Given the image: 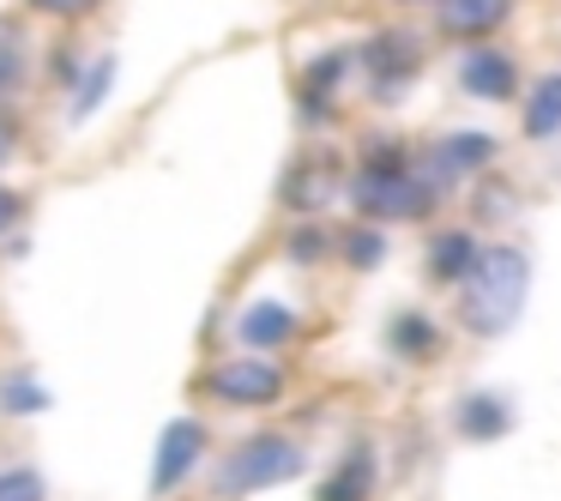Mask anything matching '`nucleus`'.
Instances as JSON below:
<instances>
[{
    "instance_id": "obj_1",
    "label": "nucleus",
    "mask_w": 561,
    "mask_h": 501,
    "mask_svg": "<svg viewBox=\"0 0 561 501\" xmlns=\"http://www.w3.org/2000/svg\"><path fill=\"white\" fill-rule=\"evenodd\" d=\"M459 291H465V303H459L465 327H471L477 339H495V332H507L513 320H519L525 296H531V260L513 242H489Z\"/></svg>"
},
{
    "instance_id": "obj_2",
    "label": "nucleus",
    "mask_w": 561,
    "mask_h": 501,
    "mask_svg": "<svg viewBox=\"0 0 561 501\" xmlns=\"http://www.w3.org/2000/svg\"><path fill=\"white\" fill-rule=\"evenodd\" d=\"M302 471V447L290 435H248L230 447L218 471V489L224 496H260V489H278Z\"/></svg>"
},
{
    "instance_id": "obj_3",
    "label": "nucleus",
    "mask_w": 561,
    "mask_h": 501,
    "mask_svg": "<svg viewBox=\"0 0 561 501\" xmlns=\"http://www.w3.org/2000/svg\"><path fill=\"white\" fill-rule=\"evenodd\" d=\"M351 200L368 212V218H423L440 194L411 170H363L351 182Z\"/></svg>"
},
{
    "instance_id": "obj_4",
    "label": "nucleus",
    "mask_w": 561,
    "mask_h": 501,
    "mask_svg": "<svg viewBox=\"0 0 561 501\" xmlns=\"http://www.w3.org/2000/svg\"><path fill=\"white\" fill-rule=\"evenodd\" d=\"M206 392L224 405H278L284 399V368L272 356H230V363L206 368Z\"/></svg>"
},
{
    "instance_id": "obj_5",
    "label": "nucleus",
    "mask_w": 561,
    "mask_h": 501,
    "mask_svg": "<svg viewBox=\"0 0 561 501\" xmlns=\"http://www.w3.org/2000/svg\"><path fill=\"white\" fill-rule=\"evenodd\" d=\"M199 453H206V423L199 417H175V423H163L158 435V459H151V496H175V489L194 477Z\"/></svg>"
},
{
    "instance_id": "obj_6",
    "label": "nucleus",
    "mask_w": 561,
    "mask_h": 501,
    "mask_svg": "<svg viewBox=\"0 0 561 501\" xmlns=\"http://www.w3.org/2000/svg\"><path fill=\"white\" fill-rule=\"evenodd\" d=\"M495 158V139L477 134V127H453V134H440L435 146H428V163H423V182L435 187V194H447L459 175H483V163Z\"/></svg>"
},
{
    "instance_id": "obj_7",
    "label": "nucleus",
    "mask_w": 561,
    "mask_h": 501,
    "mask_svg": "<svg viewBox=\"0 0 561 501\" xmlns=\"http://www.w3.org/2000/svg\"><path fill=\"white\" fill-rule=\"evenodd\" d=\"M459 86L483 103H507L513 91H519V67H513V55L495 49V43H471L465 61H459Z\"/></svg>"
},
{
    "instance_id": "obj_8",
    "label": "nucleus",
    "mask_w": 561,
    "mask_h": 501,
    "mask_svg": "<svg viewBox=\"0 0 561 501\" xmlns=\"http://www.w3.org/2000/svg\"><path fill=\"white\" fill-rule=\"evenodd\" d=\"M368 73H375V91L387 98V91H399L404 79L423 67V43L411 37V31H375V43L363 49Z\"/></svg>"
},
{
    "instance_id": "obj_9",
    "label": "nucleus",
    "mask_w": 561,
    "mask_h": 501,
    "mask_svg": "<svg viewBox=\"0 0 561 501\" xmlns=\"http://www.w3.org/2000/svg\"><path fill=\"white\" fill-rule=\"evenodd\" d=\"M296 332H302V315H296L290 303H272V296H260V303H248L242 315H236V339H242L248 351H278Z\"/></svg>"
},
{
    "instance_id": "obj_10",
    "label": "nucleus",
    "mask_w": 561,
    "mask_h": 501,
    "mask_svg": "<svg viewBox=\"0 0 561 501\" xmlns=\"http://www.w3.org/2000/svg\"><path fill=\"white\" fill-rule=\"evenodd\" d=\"M513 13V0H435V19L447 37H471L483 43L489 31H501Z\"/></svg>"
},
{
    "instance_id": "obj_11",
    "label": "nucleus",
    "mask_w": 561,
    "mask_h": 501,
    "mask_svg": "<svg viewBox=\"0 0 561 501\" xmlns=\"http://www.w3.org/2000/svg\"><path fill=\"white\" fill-rule=\"evenodd\" d=\"M477 254H483V242H477L471 230H435L428 236V278L435 284H465L477 266Z\"/></svg>"
},
{
    "instance_id": "obj_12",
    "label": "nucleus",
    "mask_w": 561,
    "mask_h": 501,
    "mask_svg": "<svg viewBox=\"0 0 561 501\" xmlns=\"http://www.w3.org/2000/svg\"><path fill=\"white\" fill-rule=\"evenodd\" d=\"M513 429V405L501 392H471L459 405V435L465 441H501Z\"/></svg>"
},
{
    "instance_id": "obj_13",
    "label": "nucleus",
    "mask_w": 561,
    "mask_h": 501,
    "mask_svg": "<svg viewBox=\"0 0 561 501\" xmlns=\"http://www.w3.org/2000/svg\"><path fill=\"white\" fill-rule=\"evenodd\" d=\"M561 134V73L531 79V98H525V139H556Z\"/></svg>"
},
{
    "instance_id": "obj_14",
    "label": "nucleus",
    "mask_w": 561,
    "mask_h": 501,
    "mask_svg": "<svg viewBox=\"0 0 561 501\" xmlns=\"http://www.w3.org/2000/svg\"><path fill=\"white\" fill-rule=\"evenodd\" d=\"M368 496H375V453L356 447L351 459L320 483V501H368Z\"/></svg>"
},
{
    "instance_id": "obj_15",
    "label": "nucleus",
    "mask_w": 561,
    "mask_h": 501,
    "mask_svg": "<svg viewBox=\"0 0 561 501\" xmlns=\"http://www.w3.org/2000/svg\"><path fill=\"white\" fill-rule=\"evenodd\" d=\"M344 67H351V55H344V49H327V55H320V61L302 73V110H308V115L327 110V98L344 86Z\"/></svg>"
},
{
    "instance_id": "obj_16",
    "label": "nucleus",
    "mask_w": 561,
    "mask_h": 501,
    "mask_svg": "<svg viewBox=\"0 0 561 501\" xmlns=\"http://www.w3.org/2000/svg\"><path fill=\"white\" fill-rule=\"evenodd\" d=\"M387 344H392L399 356H411V363H423V356L440 351V327H435L428 315H399V320L387 327Z\"/></svg>"
},
{
    "instance_id": "obj_17",
    "label": "nucleus",
    "mask_w": 561,
    "mask_h": 501,
    "mask_svg": "<svg viewBox=\"0 0 561 501\" xmlns=\"http://www.w3.org/2000/svg\"><path fill=\"white\" fill-rule=\"evenodd\" d=\"M332 248H339V254L351 260L356 272H368L380 254H387V230H375V224H351V230L332 236Z\"/></svg>"
},
{
    "instance_id": "obj_18",
    "label": "nucleus",
    "mask_w": 561,
    "mask_h": 501,
    "mask_svg": "<svg viewBox=\"0 0 561 501\" xmlns=\"http://www.w3.org/2000/svg\"><path fill=\"white\" fill-rule=\"evenodd\" d=\"M0 411H7V417L49 411V387H37L25 368H13V375H0Z\"/></svg>"
},
{
    "instance_id": "obj_19",
    "label": "nucleus",
    "mask_w": 561,
    "mask_h": 501,
    "mask_svg": "<svg viewBox=\"0 0 561 501\" xmlns=\"http://www.w3.org/2000/svg\"><path fill=\"white\" fill-rule=\"evenodd\" d=\"M110 86H115V55H98V61L79 73V91H73V122H85L91 110H98L103 98H110Z\"/></svg>"
},
{
    "instance_id": "obj_20",
    "label": "nucleus",
    "mask_w": 561,
    "mask_h": 501,
    "mask_svg": "<svg viewBox=\"0 0 561 501\" xmlns=\"http://www.w3.org/2000/svg\"><path fill=\"white\" fill-rule=\"evenodd\" d=\"M0 501H49L37 465H0Z\"/></svg>"
},
{
    "instance_id": "obj_21",
    "label": "nucleus",
    "mask_w": 561,
    "mask_h": 501,
    "mask_svg": "<svg viewBox=\"0 0 561 501\" xmlns=\"http://www.w3.org/2000/svg\"><path fill=\"white\" fill-rule=\"evenodd\" d=\"M327 248H332V236L320 230V224H302V230H296L290 242H284V254H290V260H320Z\"/></svg>"
},
{
    "instance_id": "obj_22",
    "label": "nucleus",
    "mask_w": 561,
    "mask_h": 501,
    "mask_svg": "<svg viewBox=\"0 0 561 501\" xmlns=\"http://www.w3.org/2000/svg\"><path fill=\"white\" fill-rule=\"evenodd\" d=\"M37 13H49V19H79V13H91L98 0H31Z\"/></svg>"
},
{
    "instance_id": "obj_23",
    "label": "nucleus",
    "mask_w": 561,
    "mask_h": 501,
    "mask_svg": "<svg viewBox=\"0 0 561 501\" xmlns=\"http://www.w3.org/2000/svg\"><path fill=\"white\" fill-rule=\"evenodd\" d=\"M19 218H25V194H13V187H0V236L13 230Z\"/></svg>"
},
{
    "instance_id": "obj_24",
    "label": "nucleus",
    "mask_w": 561,
    "mask_h": 501,
    "mask_svg": "<svg viewBox=\"0 0 561 501\" xmlns=\"http://www.w3.org/2000/svg\"><path fill=\"white\" fill-rule=\"evenodd\" d=\"M19 73H25L19 67V43H7V55H0V91H19Z\"/></svg>"
},
{
    "instance_id": "obj_25",
    "label": "nucleus",
    "mask_w": 561,
    "mask_h": 501,
    "mask_svg": "<svg viewBox=\"0 0 561 501\" xmlns=\"http://www.w3.org/2000/svg\"><path fill=\"white\" fill-rule=\"evenodd\" d=\"M19 151V127H13V115H0V163Z\"/></svg>"
},
{
    "instance_id": "obj_26",
    "label": "nucleus",
    "mask_w": 561,
    "mask_h": 501,
    "mask_svg": "<svg viewBox=\"0 0 561 501\" xmlns=\"http://www.w3.org/2000/svg\"><path fill=\"white\" fill-rule=\"evenodd\" d=\"M404 7H416V0H404Z\"/></svg>"
}]
</instances>
